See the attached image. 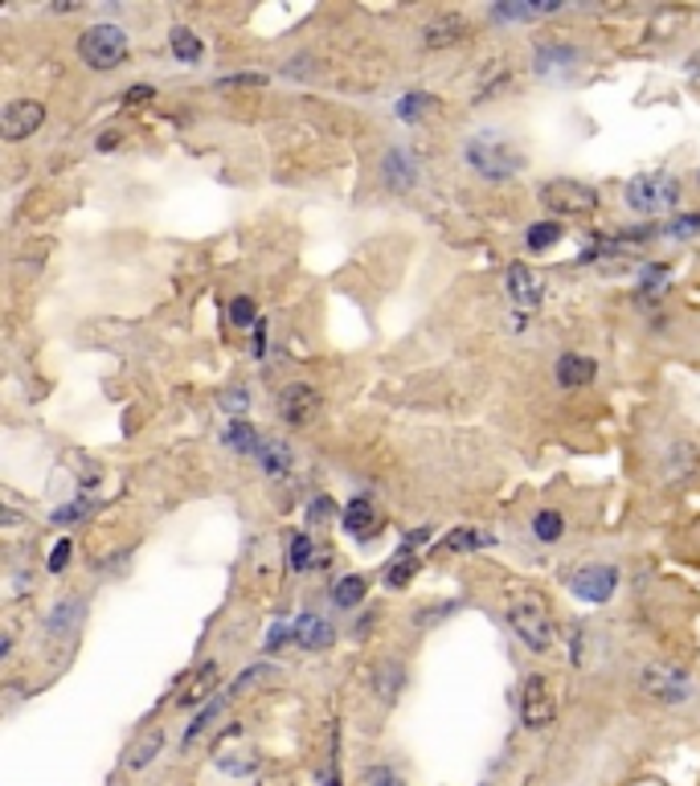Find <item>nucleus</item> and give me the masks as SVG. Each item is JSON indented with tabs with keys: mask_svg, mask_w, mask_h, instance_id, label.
Wrapping results in <instances>:
<instances>
[{
	"mask_svg": "<svg viewBox=\"0 0 700 786\" xmlns=\"http://www.w3.org/2000/svg\"><path fill=\"white\" fill-rule=\"evenodd\" d=\"M78 57H83L90 71H103V74L119 71L131 57L128 33L119 25H111V21H99V25H90L83 37H78Z\"/></svg>",
	"mask_w": 700,
	"mask_h": 786,
	"instance_id": "1",
	"label": "nucleus"
},
{
	"mask_svg": "<svg viewBox=\"0 0 700 786\" xmlns=\"http://www.w3.org/2000/svg\"><path fill=\"white\" fill-rule=\"evenodd\" d=\"M467 164H472V172L484 176V181H508V176L520 172L525 157H520L508 140L484 131V136H472V140H467Z\"/></svg>",
	"mask_w": 700,
	"mask_h": 786,
	"instance_id": "2",
	"label": "nucleus"
},
{
	"mask_svg": "<svg viewBox=\"0 0 700 786\" xmlns=\"http://www.w3.org/2000/svg\"><path fill=\"white\" fill-rule=\"evenodd\" d=\"M508 623H513L516 639L529 647V652H549L553 647V618L537 594H520L508 602Z\"/></svg>",
	"mask_w": 700,
	"mask_h": 786,
	"instance_id": "3",
	"label": "nucleus"
},
{
	"mask_svg": "<svg viewBox=\"0 0 700 786\" xmlns=\"http://www.w3.org/2000/svg\"><path fill=\"white\" fill-rule=\"evenodd\" d=\"M627 205L644 217L676 209L680 205V181H676L672 172H639V176L627 181Z\"/></svg>",
	"mask_w": 700,
	"mask_h": 786,
	"instance_id": "4",
	"label": "nucleus"
},
{
	"mask_svg": "<svg viewBox=\"0 0 700 786\" xmlns=\"http://www.w3.org/2000/svg\"><path fill=\"white\" fill-rule=\"evenodd\" d=\"M537 201L558 217H586L599 209V193L590 185H582V181H570V176L545 181V185L537 189Z\"/></svg>",
	"mask_w": 700,
	"mask_h": 786,
	"instance_id": "5",
	"label": "nucleus"
},
{
	"mask_svg": "<svg viewBox=\"0 0 700 786\" xmlns=\"http://www.w3.org/2000/svg\"><path fill=\"white\" fill-rule=\"evenodd\" d=\"M639 688H644V697L659 704H685L692 697V680L676 664H647L639 672Z\"/></svg>",
	"mask_w": 700,
	"mask_h": 786,
	"instance_id": "6",
	"label": "nucleus"
},
{
	"mask_svg": "<svg viewBox=\"0 0 700 786\" xmlns=\"http://www.w3.org/2000/svg\"><path fill=\"white\" fill-rule=\"evenodd\" d=\"M553 717H558V701H553L549 680L541 672L525 676V685H520V721H525V730H549Z\"/></svg>",
	"mask_w": 700,
	"mask_h": 786,
	"instance_id": "7",
	"label": "nucleus"
},
{
	"mask_svg": "<svg viewBox=\"0 0 700 786\" xmlns=\"http://www.w3.org/2000/svg\"><path fill=\"white\" fill-rule=\"evenodd\" d=\"M42 123H45V103L37 99H13V103H4V111H0V136L9 143L33 136Z\"/></svg>",
	"mask_w": 700,
	"mask_h": 786,
	"instance_id": "8",
	"label": "nucleus"
},
{
	"mask_svg": "<svg viewBox=\"0 0 700 786\" xmlns=\"http://www.w3.org/2000/svg\"><path fill=\"white\" fill-rule=\"evenodd\" d=\"M570 590H573V599H582V602H606L618 590V570L615 566H599V561H594V566H582V570L570 578Z\"/></svg>",
	"mask_w": 700,
	"mask_h": 786,
	"instance_id": "9",
	"label": "nucleus"
},
{
	"mask_svg": "<svg viewBox=\"0 0 700 786\" xmlns=\"http://www.w3.org/2000/svg\"><path fill=\"white\" fill-rule=\"evenodd\" d=\"M315 414H320V394H315V386L295 381V386H287L283 394H279V418H283L287 427H308Z\"/></svg>",
	"mask_w": 700,
	"mask_h": 786,
	"instance_id": "10",
	"label": "nucleus"
},
{
	"mask_svg": "<svg viewBox=\"0 0 700 786\" xmlns=\"http://www.w3.org/2000/svg\"><path fill=\"white\" fill-rule=\"evenodd\" d=\"M472 33V21L463 13H443L422 25V50H451V45L467 42Z\"/></svg>",
	"mask_w": 700,
	"mask_h": 786,
	"instance_id": "11",
	"label": "nucleus"
},
{
	"mask_svg": "<svg viewBox=\"0 0 700 786\" xmlns=\"http://www.w3.org/2000/svg\"><path fill=\"white\" fill-rule=\"evenodd\" d=\"M332 639H336V631H332L329 618L300 615L291 623V644L303 647V652H324V647H332Z\"/></svg>",
	"mask_w": 700,
	"mask_h": 786,
	"instance_id": "12",
	"label": "nucleus"
},
{
	"mask_svg": "<svg viewBox=\"0 0 700 786\" xmlns=\"http://www.w3.org/2000/svg\"><path fill=\"white\" fill-rule=\"evenodd\" d=\"M508 295H513V303H520V308H537L545 295V279L532 267H525V262H513L508 267Z\"/></svg>",
	"mask_w": 700,
	"mask_h": 786,
	"instance_id": "13",
	"label": "nucleus"
},
{
	"mask_svg": "<svg viewBox=\"0 0 700 786\" xmlns=\"http://www.w3.org/2000/svg\"><path fill=\"white\" fill-rule=\"evenodd\" d=\"M582 62V50L570 42H549L537 50V57H532V66H537V74H545V78H553V74H566L573 71Z\"/></svg>",
	"mask_w": 700,
	"mask_h": 786,
	"instance_id": "14",
	"label": "nucleus"
},
{
	"mask_svg": "<svg viewBox=\"0 0 700 786\" xmlns=\"http://www.w3.org/2000/svg\"><path fill=\"white\" fill-rule=\"evenodd\" d=\"M599 377V360L582 357V353H566L558 357V386L561 389H586Z\"/></svg>",
	"mask_w": 700,
	"mask_h": 786,
	"instance_id": "15",
	"label": "nucleus"
},
{
	"mask_svg": "<svg viewBox=\"0 0 700 786\" xmlns=\"http://www.w3.org/2000/svg\"><path fill=\"white\" fill-rule=\"evenodd\" d=\"M344 529L353 532V537H360V541L377 537L381 520H377V508H373L369 496H357V500H348V508H344Z\"/></svg>",
	"mask_w": 700,
	"mask_h": 786,
	"instance_id": "16",
	"label": "nucleus"
},
{
	"mask_svg": "<svg viewBox=\"0 0 700 786\" xmlns=\"http://www.w3.org/2000/svg\"><path fill=\"white\" fill-rule=\"evenodd\" d=\"M381 172H386V185L394 189V193H410L418 181V164L410 160V152H401V148H394V152H386V164H381Z\"/></svg>",
	"mask_w": 700,
	"mask_h": 786,
	"instance_id": "17",
	"label": "nucleus"
},
{
	"mask_svg": "<svg viewBox=\"0 0 700 786\" xmlns=\"http://www.w3.org/2000/svg\"><path fill=\"white\" fill-rule=\"evenodd\" d=\"M373 688H377L381 701L394 704L401 697V688H406V664H401V659H381V664L373 668Z\"/></svg>",
	"mask_w": 700,
	"mask_h": 786,
	"instance_id": "18",
	"label": "nucleus"
},
{
	"mask_svg": "<svg viewBox=\"0 0 700 786\" xmlns=\"http://www.w3.org/2000/svg\"><path fill=\"white\" fill-rule=\"evenodd\" d=\"M86 618V602L83 599H66L54 606V615H50V639H66V635H74L78 631V623Z\"/></svg>",
	"mask_w": 700,
	"mask_h": 786,
	"instance_id": "19",
	"label": "nucleus"
},
{
	"mask_svg": "<svg viewBox=\"0 0 700 786\" xmlns=\"http://www.w3.org/2000/svg\"><path fill=\"white\" fill-rule=\"evenodd\" d=\"M287 566H291L295 573L312 570V566H324V553L315 549L312 532H295V537L287 541Z\"/></svg>",
	"mask_w": 700,
	"mask_h": 786,
	"instance_id": "20",
	"label": "nucleus"
},
{
	"mask_svg": "<svg viewBox=\"0 0 700 786\" xmlns=\"http://www.w3.org/2000/svg\"><path fill=\"white\" fill-rule=\"evenodd\" d=\"M164 754V730H148L140 742L131 745L128 754V771H143V766H152V762Z\"/></svg>",
	"mask_w": 700,
	"mask_h": 786,
	"instance_id": "21",
	"label": "nucleus"
},
{
	"mask_svg": "<svg viewBox=\"0 0 700 786\" xmlns=\"http://www.w3.org/2000/svg\"><path fill=\"white\" fill-rule=\"evenodd\" d=\"M222 439H226V446H234L238 455H258L262 443H267V439H258V430L250 427V422H243V418H234Z\"/></svg>",
	"mask_w": 700,
	"mask_h": 786,
	"instance_id": "22",
	"label": "nucleus"
},
{
	"mask_svg": "<svg viewBox=\"0 0 700 786\" xmlns=\"http://www.w3.org/2000/svg\"><path fill=\"white\" fill-rule=\"evenodd\" d=\"M508 78H513V74H508V66H504V62H487L484 74H480V86H475V99L472 103L496 99L504 86H508Z\"/></svg>",
	"mask_w": 700,
	"mask_h": 786,
	"instance_id": "23",
	"label": "nucleus"
},
{
	"mask_svg": "<svg viewBox=\"0 0 700 786\" xmlns=\"http://www.w3.org/2000/svg\"><path fill=\"white\" fill-rule=\"evenodd\" d=\"M169 45H172V57H176V62H189V66H193V62H201V54H205L201 37L193 33V29H185V25L172 29V33H169Z\"/></svg>",
	"mask_w": 700,
	"mask_h": 786,
	"instance_id": "24",
	"label": "nucleus"
},
{
	"mask_svg": "<svg viewBox=\"0 0 700 786\" xmlns=\"http://www.w3.org/2000/svg\"><path fill=\"white\" fill-rule=\"evenodd\" d=\"M532 537L541 545H558L566 537V516L558 508H541V513L532 516Z\"/></svg>",
	"mask_w": 700,
	"mask_h": 786,
	"instance_id": "25",
	"label": "nucleus"
},
{
	"mask_svg": "<svg viewBox=\"0 0 700 786\" xmlns=\"http://www.w3.org/2000/svg\"><path fill=\"white\" fill-rule=\"evenodd\" d=\"M217 688V664H205L193 680H189V688L181 692V704L185 709H193V704H201V701H209V692Z\"/></svg>",
	"mask_w": 700,
	"mask_h": 786,
	"instance_id": "26",
	"label": "nucleus"
},
{
	"mask_svg": "<svg viewBox=\"0 0 700 786\" xmlns=\"http://www.w3.org/2000/svg\"><path fill=\"white\" fill-rule=\"evenodd\" d=\"M365 594H369V582H365L360 573H348V578H341V582H336V590H332V602H336L341 611H353V606H360V602H365Z\"/></svg>",
	"mask_w": 700,
	"mask_h": 786,
	"instance_id": "27",
	"label": "nucleus"
},
{
	"mask_svg": "<svg viewBox=\"0 0 700 786\" xmlns=\"http://www.w3.org/2000/svg\"><path fill=\"white\" fill-rule=\"evenodd\" d=\"M561 238H566V229H561V222H537V226H529V234H525V243H529V250H549V246H558Z\"/></svg>",
	"mask_w": 700,
	"mask_h": 786,
	"instance_id": "28",
	"label": "nucleus"
},
{
	"mask_svg": "<svg viewBox=\"0 0 700 786\" xmlns=\"http://www.w3.org/2000/svg\"><path fill=\"white\" fill-rule=\"evenodd\" d=\"M258 463H262V472L267 475H287L291 472V451H287L283 443H262Z\"/></svg>",
	"mask_w": 700,
	"mask_h": 786,
	"instance_id": "29",
	"label": "nucleus"
},
{
	"mask_svg": "<svg viewBox=\"0 0 700 786\" xmlns=\"http://www.w3.org/2000/svg\"><path fill=\"white\" fill-rule=\"evenodd\" d=\"M217 766L226 774H234V778H246V774L258 771V754H250V750H229V754H217Z\"/></svg>",
	"mask_w": 700,
	"mask_h": 786,
	"instance_id": "30",
	"label": "nucleus"
},
{
	"mask_svg": "<svg viewBox=\"0 0 700 786\" xmlns=\"http://www.w3.org/2000/svg\"><path fill=\"white\" fill-rule=\"evenodd\" d=\"M414 573H418V558L410 553V549H401L398 566H389V570H386V586L389 590H406V582H410Z\"/></svg>",
	"mask_w": 700,
	"mask_h": 786,
	"instance_id": "31",
	"label": "nucleus"
},
{
	"mask_svg": "<svg viewBox=\"0 0 700 786\" xmlns=\"http://www.w3.org/2000/svg\"><path fill=\"white\" fill-rule=\"evenodd\" d=\"M484 545H492V537L487 532H472V529H455L451 537L443 541L446 553H467V549H484Z\"/></svg>",
	"mask_w": 700,
	"mask_h": 786,
	"instance_id": "32",
	"label": "nucleus"
},
{
	"mask_svg": "<svg viewBox=\"0 0 700 786\" xmlns=\"http://www.w3.org/2000/svg\"><path fill=\"white\" fill-rule=\"evenodd\" d=\"M222 709H226V701H209V704H205V709H201V713H197V721H193V725H189V730H185V745L197 742L201 733L209 730V725H214L217 717H222Z\"/></svg>",
	"mask_w": 700,
	"mask_h": 786,
	"instance_id": "33",
	"label": "nucleus"
},
{
	"mask_svg": "<svg viewBox=\"0 0 700 786\" xmlns=\"http://www.w3.org/2000/svg\"><path fill=\"white\" fill-rule=\"evenodd\" d=\"M229 324H234V329H258L255 300H246V295H238V300L229 303Z\"/></svg>",
	"mask_w": 700,
	"mask_h": 786,
	"instance_id": "34",
	"label": "nucleus"
},
{
	"mask_svg": "<svg viewBox=\"0 0 700 786\" xmlns=\"http://www.w3.org/2000/svg\"><path fill=\"white\" fill-rule=\"evenodd\" d=\"M86 513H95V500H90V496H78L74 504L57 508V513H54V525H74V520H83Z\"/></svg>",
	"mask_w": 700,
	"mask_h": 786,
	"instance_id": "35",
	"label": "nucleus"
},
{
	"mask_svg": "<svg viewBox=\"0 0 700 786\" xmlns=\"http://www.w3.org/2000/svg\"><path fill=\"white\" fill-rule=\"evenodd\" d=\"M430 107H434V95H406V99L398 103V115L401 119H418V115L422 111H430Z\"/></svg>",
	"mask_w": 700,
	"mask_h": 786,
	"instance_id": "36",
	"label": "nucleus"
},
{
	"mask_svg": "<svg viewBox=\"0 0 700 786\" xmlns=\"http://www.w3.org/2000/svg\"><path fill=\"white\" fill-rule=\"evenodd\" d=\"M217 90H250V86H267L262 74H226V78H217Z\"/></svg>",
	"mask_w": 700,
	"mask_h": 786,
	"instance_id": "37",
	"label": "nucleus"
},
{
	"mask_svg": "<svg viewBox=\"0 0 700 786\" xmlns=\"http://www.w3.org/2000/svg\"><path fill=\"white\" fill-rule=\"evenodd\" d=\"M668 234H672V238H680V243H685V238H697V234H700V214L676 217L672 226H668Z\"/></svg>",
	"mask_w": 700,
	"mask_h": 786,
	"instance_id": "38",
	"label": "nucleus"
},
{
	"mask_svg": "<svg viewBox=\"0 0 700 786\" xmlns=\"http://www.w3.org/2000/svg\"><path fill=\"white\" fill-rule=\"evenodd\" d=\"M71 553H74L71 537H62V541L54 545V553H50V573H62V570H66V566H71Z\"/></svg>",
	"mask_w": 700,
	"mask_h": 786,
	"instance_id": "39",
	"label": "nucleus"
},
{
	"mask_svg": "<svg viewBox=\"0 0 700 786\" xmlns=\"http://www.w3.org/2000/svg\"><path fill=\"white\" fill-rule=\"evenodd\" d=\"M365 783L369 786H401V778L389 771V766H369V771H365Z\"/></svg>",
	"mask_w": 700,
	"mask_h": 786,
	"instance_id": "40",
	"label": "nucleus"
},
{
	"mask_svg": "<svg viewBox=\"0 0 700 786\" xmlns=\"http://www.w3.org/2000/svg\"><path fill=\"white\" fill-rule=\"evenodd\" d=\"M332 513H336V504H332L329 496H320V500L308 508V525H312V529H320V520H329Z\"/></svg>",
	"mask_w": 700,
	"mask_h": 786,
	"instance_id": "41",
	"label": "nucleus"
},
{
	"mask_svg": "<svg viewBox=\"0 0 700 786\" xmlns=\"http://www.w3.org/2000/svg\"><path fill=\"white\" fill-rule=\"evenodd\" d=\"M152 95H157L152 86H128V90H123V103H128V107H143Z\"/></svg>",
	"mask_w": 700,
	"mask_h": 786,
	"instance_id": "42",
	"label": "nucleus"
},
{
	"mask_svg": "<svg viewBox=\"0 0 700 786\" xmlns=\"http://www.w3.org/2000/svg\"><path fill=\"white\" fill-rule=\"evenodd\" d=\"M222 406H226V410H246L250 398H246V389H229L226 398H222Z\"/></svg>",
	"mask_w": 700,
	"mask_h": 786,
	"instance_id": "43",
	"label": "nucleus"
},
{
	"mask_svg": "<svg viewBox=\"0 0 700 786\" xmlns=\"http://www.w3.org/2000/svg\"><path fill=\"white\" fill-rule=\"evenodd\" d=\"M262 353H267V324L255 329V357H262Z\"/></svg>",
	"mask_w": 700,
	"mask_h": 786,
	"instance_id": "44",
	"label": "nucleus"
},
{
	"mask_svg": "<svg viewBox=\"0 0 700 786\" xmlns=\"http://www.w3.org/2000/svg\"><path fill=\"white\" fill-rule=\"evenodd\" d=\"M688 74H692V78H700V50L692 57H688Z\"/></svg>",
	"mask_w": 700,
	"mask_h": 786,
	"instance_id": "45",
	"label": "nucleus"
}]
</instances>
